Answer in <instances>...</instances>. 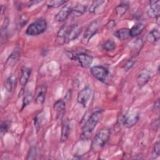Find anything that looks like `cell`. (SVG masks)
I'll use <instances>...</instances> for the list:
<instances>
[{
  "label": "cell",
  "mask_w": 160,
  "mask_h": 160,
  "mask_svg": "<svg viewBox=\"0 0 160 160\" xmlns=\"http://www.w3.org/2000/svg\"><path fill=\"white\" fill-rule=\"evenodd\" d=\"M102 110L98 109L94 111L86 121L82 128L81 138L83 140L88 139L94 130L96 125L102 118Z\"/></svg>",
  "instance_id": "1"
},
{
  "label": "cell",
  "mask_w": 160,
  "mask_h": 160,
  "mask_svg": "<svg viewBox=\"0 0 160 160\" xmlns=\"http://www.w3.org/2000/svg\"><path fill=\"white\" fill-rule=\"evenodd\" d=\"M110 137V131L108 128L99 130L95 135L92 143L91 149L94 152L100 151L107 143Z\"/></svg>",
  "instance_id": "2"
},
{
  "label": "cell",
  "mask_w": 160,
  "mask_h": 160,
  "mask_svg": "<svg viewBox=\"0 0 160 160\" xmlns=\"http://www.w3.org/2000/svg\"><path fill=\"white\" fill-rule=\"evenodd\" d=\"M47 22L44 19H38L30 24L26 29V34L29 36H38L43 33L47 29Z\"/></svg>",
  "instance_id": "3"
},
{
  "label": "cell",
  "mask_w": 160,
  "mask_h": 160,
  "mask_svg": "<svg viewBox=\"0 0 160 160\" xmlns=\"http://www.w3.org/2000/svg\"><path fill=\"white\" fill-rule=\"evenodd\" d=\"M101 22H102L101 19H98L94 20L89 24V26H88V28H86L84 33V35L82 39V43L86 44L89 42L91 38L97 32L99 26L101 24Z\"/></svg>",
  "instance_id": "4"
},
{
  "label": "cell",
  "mask_w": 160,
  "mask_h": 160,
  "mask_svg": "<svg viewBox=\"0 0 160 160\" xmlns=\"http://www.w3.org/2000/svg\"><path fill=\"white\" fill-rule=\"evenodd\" d=\"M69 58L77 61L79 65L84 68H89L93 60V58L91 55L85 52H80L76 54L70 53Z\"/></svg>",
  "instance_id": "5"
},
{
  "label": "cell",
  "mask_w": 160,
  "mask_h": 160,
  "mask_svg": "<svg viewBox=\"0 0 160 160\" xmlns=\"http://www.w3.org/2000/svg\"><path fill=\"white\" fill-rule=\"evenodd\" d=\"M92 96V90L89 87L86 86L81 89L77 96V101L81 104L84 108L87 107L89 103Z\"/></svg>",
  "instance_id": "6"
},
{
  "label": "cell",
  "mask_w": 160,
  "mask_h": 160,
  "mask_svg": "<svg viewBox=\"0 0 160 160\" xmlns=\"http://www.w3.org/2000/svg\"><path fill=\"white\" fill-rule=\"evenodd\" d=\"M90 71L93 77L101 82H104L109 74L108 69L102 66H93Z\"/></svg>",
  "instance_id": "7"
},
{
  "label": "cell",
  "mask_w": 160,
  "mask_h": 160,
  "mask_svg": "<svg viewBox=\"0 0 160 160\" xmlns=\"http://www.w3.org/2000/svg\"><path fill=\"white\" fill-rule=\"evenodd\" d=\"M160 14V1H151L149 2L148 8L147 10V15L150 18L157 19Z\"/></svg>",
  "instance_id": "8"
},
{
  "label": "cell",
  "mask_w": 160,
  "mask_h": 160,
  "mask_svg": "<svg viewBox=\"0 0 160 160\" xmlns=\"http://www.w3.org/2000/svg\"><path fill=\"white\" fill-rule=\"evenodd\" d=\"M139 119V114L137 111H131L124 116V124L127 128H132L136 124Z\"/></svg>",
  "instance_id": "9"
},
{
  "label": "cell",
  "mask_w": 160,
  "mask_h": 160,
  "mask_svg": "<svg viewBox=\"0 0 160 160\" xmlns=\"http://www.w3.org/2000/svg\"><path fill=\"white\" fill-rule=\"evenodd\" d=\"M81 31L82 27L78 24L69 26L66 35V42H69L70 41L75 40L79 36Z\"/></svg>",
  "instance_id": "10"
},
{
  "label": "cell",
  "mask_w": 160,
  "mask_h": 160,
  "mask_svg": "<svg viewBox=\"0 0 160 160\" xmlns=\"http://www.w3.org/2000/svg\"><path fill=\"white\" fill-rule=\"evenodd\" d=\"M72 8L68 5L63 6L60 11L56 14L54 17V20L56 22H63L68 19V18L71 15Z\"/></svg>",
  "instance_id": "11"
},
{
  "label": "cell",
  "mask_w": 160,
  "mask_h": 160,
  "mask_svg": "<svg viewBox=\"0 0 160 160\" xmlns=\"http://www.w3.org/2000/svg\"><path fill=\"white\" fill-rule=\"evenodd\" d=\"M53 109L56 113L57 118L61 119L65 112V109H66L65 102L62 99L56 101L54 104Z\"/></svg>",
  "instance_id": "12"
},
{
  "label": "cell",
  "mask_w": 160,
  "mask_h": 160,
  "mask_svg": "<svg viewBox=\"0 0 160 160\" xmlns=\"http://www.w3.org/2000/svg\"><path fill=\"white\" fill-rule=\"evenodd\" d=\"M32 69L28 67H24L21 69L20 78H19V82L22 86H25L29 79V77L31 74Z\"/></svg>",
  "instance_id": "13"
},
{
  "label": "cell",
  "mask_w": 160,
  "mask_h": 160,
  "mask_svg": "<svg viewBox=\"0 0 160 160\" xmlns=\"http://www.w3.org/2000/svg\"><path fill=\"white\" fill-rule=\"evenodd\" d=\"M150 74L147 70H142L137 76V82L139 86H144L150 79Z\"/></svg>",
  "instance_id": "14"
},
{
  "label": "cell",
  "mask_w": 160,
  "mask_h": 160,
  "mask_svg": "<svg viewBox=\"0 0 160 160\" xmlns=\"http://www.w3.org/2000/svg\"><path fill=\"white\" fill-rule=\"evenodd\" d=\"M16 84H17V78L16 75L11 74L6 80L4 86L6 90L8 92H12L16 88Z\"/></svg>",
  "instance_id": "15"
},
{
  "label": "cell",
  "mask_w": 160,
  "mask_h": 160,
  "mask_svg": "<svg viewBox=\"0 0 160 160\" xmlns=\"http://www.w3.org/2000/svg\"><path fill=\"white\" fill-rule=\"evenodd\" d=\"M88 6L84 4H78L72 8L71 15L74 18L82 15L87 10Z\"/></svg>",
  "instance_id": "16"
},
{
  "label": "cell",
  "mask_w": 160,
  "mask_h": 160,
  "mask_svg": "<svg viewBox=\"0 0 160 160\" xmlns=\"http://www.w3.org/2000/svg\"><path fill=\"white\" fill-rule=\"evenodd\" d=\"M69 26H67L66 25H63L59 30L58 34H57V41L59 44H62L66 42V35L68 32Z\"/></svg>",
  "instance_id": "17"
},
{
  "label": "cell",
  "mask_w": 160,
  "mask_h": 160,
  "mask_svg": "<svg viewBox=\"0 0 160 160\" xmlns=\"http://www.w3.org/2000/svg\"><path fill=\"white\" fill-rule=\"evenodd\" d=\"M145 25L142 22H139L134 24L129 29V36L130 37H136L139 35L143 31Z\"/></svg>",
  "instance_id": "18"
},
{
  "label": "cell",
  "mask_w": 160,
  "mask_h": 160,
  "mask_svg": "<svg viewBox=\"0 0 160 160\" xmlns=\"http://www.w3.org/2000/svg\"><path fill=\"white\" fill-rule=\"evenodd\" d=\"M159 36L160 34L159 30L158 29H153L147 34L146 39L148 42L154 44L159 40Z\"/></svg>",
  "instance_id": "19"
},
{
  "label": "cell",
  "mask_w": 160,
  "mask_h": 160,
  "mask_svg": "<svg viewBox=\"0 0 160 160\" xmlns=\"http://www.w3.org/2000/svg\"><path fill=\"white\" fill-rule=\"evenodd\" d=\"M114 36L119 40H124L128 39L129 36V29L121 28L114 32Z\"/></svg>",
  "instance_id": "20"
},
{
  "label": "cell",
  "mask_w": 160,
  "mask_h": 160,
  "mask_svg": "<svg viewBox=\"0 0 160 160\" xmlns=\"http://www.w3.org/2000/svg\"><path fill=\"white\" fill-rule=\"evenodd\" d=\"M69 132H70V128H69V122L67 121H64L62 125V128H61V139H60L61 142H64L67 140L69 134Z\"/></svg>",
  "instance_id": "21"
},
{
  "label": "cell",
  "mask_w": 160,
  "mask_h": 160,
  "mask_svg": "<svg viewBox=\"0 0 160 160\" xmlns=\"http://www.w3.org/2000/svg\"><path fill=\"white\" fill-rule=\"evenodd\" d=\"M45 94H46V88L41 87L40 89L38 90L36 96L35 97V102L38 104H42L45 99Z\"/></svg>",
  "instance_id": "22"
},
{
  "label": "cell",
  "mask_w": 160,
  "mask_h": 160,
  "mask_svg": "<svg viewBox=\"0 0 160 160\" xmlns=\"http://www.w3.org/2000/svg\"><path fill=\"white\" fill-rule=\"evenodd\" d=\"M128 8H129L128 4L126 3H121L120 4L117 6L114 9L116 15L118 17H121L123 16L126 12Z\"/></svg>",
  "instance_id": "23"
},
{
  "label": "cell",
  "mask_w": 160,
  "mask_h": 160,
  "mask_svg": "<svg viewBox=\"0 0 160 160\" xmlns=\"http://www.w3.org/2000/svg\"><path fill=\"white\" fill-rule=\"evenodd\" d=\"M104 1H93L91 5L89 8V11L91 14L96 13L97 11H98L99 8L102 5L103 3H105Z\"/></svg>",
  "instance_id": "24"
},
{
  "label": "cell",
  "mask_w": 160,
  "mask_h": 160,
  "mask_svg": "<svg viewBox=\"0 0 160 160\" xmlns=\"http://www.w3.org/2000/svg\"><path fill=\"white\" fill-rule=\"evenodd\" d=\"M102 48L106 51H111L116 48V43L111 39H108L102 44Z\"/></svg>",
  "instance_id": "25"
},
{
  "label": "cell",
  "mask_w": 160,
  "mask_h": 160,
  "mask_svg": "<svg viewBox=\"0 0 160 160\" xmlns=\"http://www.w3.org/2000/svg\"><path fill=\"white\" fill-rule=\"evenodd\" d=\"M67 2L66 1H62V0H54V1H50L47 2V6L49 8H58Z\"/></svg>",
  "instance_id": "26"
},
{
  "label": "cell",
  "mask_w": 160,
  "mask_h": 160,
  "mask_svg": "<svg viewBox=\"0 0 160 160\" xmlns=\"http://www.w3.org/2000/svg\"><path fill=\"white\" fill-rule=\"evenodd\" d=\"M19 52L18 50L16 49L14 50L12 54L10 55L9 59L7 61V63H8L9 65L12 64L14 62H16V61L18 60V58H19Z\"/></svg>",
  "instance_id": "27"
},
{
  "label": "cell",
  "mask_w": 160,
  "mask_h": 160,
  "mask_svg": "<svg viewBox=\"0 0 160 160\" xmlns=\"http://www.w3.org/2000/svg\"><path fill=\"white\" fill-rule=\"evenodd\" d=\"M32 98L33 96L32 92H28L24 94L22 99V109L31 102V101L32 100Z\"/></svg>",
  "instance_id": "28"
},
{
  "label": "cell",
  "mask_w": 160,
  "mask_h": 160,
  "mask_svg": "<svg viewBox=\"0 0 160 160\" xmlns=\"http://www.w3.org/2000/svg\"><path fill=\"white\" fill-rule=\"evenodd\" d=\"M143 46V41L141 38H138L134 42L132 50L135 52H139Z\"/></svg>",
  "instance_id": "29"
},
{
  "label": "cell",
  "mask_w": 160,
  "mask_h": 160,
  "mask_svg": "<svg viewBox=\"0 0 160 160\" xmlns=\"http://www.w3.org/2000/svg\"><path fill=\"white\" fill-rule=\"evenodd\" d=\"M36 156H37L36 148V147L32 146L29 149L26 159H36Z\"/></svg>",
  "instance_id": "30"
},
{
  "label": "cell",
  "mask_w": 160,
  "mask_h": 160,
  "mask_svg": "<svg viewBox=\"0 0 160 160\" xmlns=\"http://www.w3.org/2000/svg\"><path fill=\"white\" fill-rule=\"evenodd\" d=\"M159 152H160V144H159V142H157L155 144V146L152 152V158H157L159 156Z\"/></svg>",
  "instance_id": "31"
},
{
  "label": "cell",
  "mask_w": 160,
  "mask_h": 160,
  "mask_svg": "<svg viewBox=\"0 0 160 160\" xmlns=\"http://www.w3.org/2000/svg\"><path fill=\"white\" fill-rule=\"evenodd\" d=\"M136 62V58H131V59H129L124 64V69L125 71H128L129 70L134 64V63Z\"/></svg>",
  "instance_id": "32"
},
{
  "label": "cell",
  "mask_w": 160,
  "mask_h": 160,
  "mask_svg": "<svg viewBox=\"0 0 160 160\" xmlns=\"http://www.w3.org/2000/svg\"><path fill=\"white\" fill-rule=\"evenodd\" d=\"M9 128V124L7 121H3L1 125V132L2 134H5L7 132Z\"/></svg>",
  "instance_id": "33"
},
{
  "label": "cell",
  "mask_w": 160,
  "mask_h": 160,
  "mask_svg": "<svg viewBox=\"0 0 160 160\" xmlns=\"http://www.w3.org/2000/svg\"><path fill=\"white\" fill-rule=\"evenodd\" d=\"M116 26V22L113 20V19H111L110 20L108 24H106V27L108 29H111V28H112L113 27H114Z\"/></svg>",
  "instance_id": "34"
},
{
  "label": "cell",
  "mask_w": 160,
  "mask_h": 160,
  "mask_svg": "<svg viewBox=\"0 0 160 160\" xmlns=\"http://www.w3.org/2000/svg\"><path fill=\"white\" fill-rule=\"evenodd\" d=\"M154 108L156 111L159 110V99H157V101L155 102L154 105Z\"/></svg>",
  "instance_id": "35"
}]
</instances>
